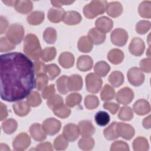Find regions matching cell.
<instances>
[{"mask_svg":"<svg viewBox=\"0 0 151 151\" xmlns=\"http://www.w3.org/2000/svg\"><path fill=\"white\" fill-rule=\"evenodd\" d=\"M1 98L8 102L24 99L35 86L34 65L27 55L12 52L0 56Z\"/></svg>","mask_w":151,"mask_h":151,"instance_id":"obj_1","label":"cell"},{"mask_svg":"<svg viewBox=\"0 0 151 151\" xmlns=\"http://www.w3.org/2000/svg\"><path fill=\"white\" fill-rule=\"evenodd\" d=\"M23 51L26 55L35 61L41 57L42 50L37 37L32 34H28L24 40Z\"/></svg>","mask_w":151,"mask_h":151,"instance_id":"obj_2","label":"cell"},{"mask_svg":"<svg viewBox=\"0 0 151 151\" xmlns=\"http://www.w3.org/2000/svg\"><path fill=\"white\" fill-rule=\"evenodd\" d=\"M106 1H92L83 8V14L88 19H93L106 11Z\"/></svg>","mask_w":151,"mask_h":151,"instance_id":"obj_3","label":"cell"},{"mask_svg":"<svg viewBox=\"0 0 151 151\" xmlns=\"http://www.w3.org/2000/svg\"><path fill=\"white\" fill-rule=\"evenodd\" d=\"M24 36V28L22 25L18 24L11 25L8 28L6 37L14 45L21 42Z\"/></svg>","mask_w":151,"mask_h":151,"instance_id":"obj_4","label":"cell"},{"mask_svg":"<svg viewBox=\"0 0 151 151\" xmlns=\"http://www.w3.org/2000/svg\"><path fill=\"white\" fill-rule=\"evenodd\" d=\"M101 78L94 73H89L86 77V84L87 91L91 93H98L102 86Z\"/></svg>","mask_w":151,"mask_h":151,"instance_id":"obj_5","label":"cell"},{"mask_svg":"<svg viewBox=\"0 0 151 151\" xmlns=\"http://www.w3.org/2000/svg\"><path fill=\"white\" fill-rule=\"evenodd\" d=\"M112 43L119 47L124 46L128 40L127 32L122 28H116L113 30L110 35Z\"/></svg>","mask_w":151,"mask_h":151,"instance_id":"obj_6","label":"cell"},{"mask_svg":"<svg viewBox=\"0 0 151 151\" xmlns=\"http://www.w3.org/2000/svg\"><path fill=\"white\" fill-rule=\"evenodd\" d=\"M129 81L134 86H140L145 80V76L142 71L137 67H132L127 73Z\"/></svg>","mask_w":151,"mask_h":151,"instance_id":"obj_7","label":"cell"},{"mask_svg":"<svg viewBox=\"0 0 151 151\" xmlns=\"http://www.w3.org/2000/svg\"><path fill=\"white\" fill-rule=\"evenodd\" d=\"M31 143V139L28 134L21 133L17 136L12 143L13 148L15 150H24L28 148Z\"/></svg>","mask_w":151,"mask_h":151,"instance_id":"obj_8","label":"cell"},{"mask_svg":"<svg viewBox=\"0 0 151 151\" xmlns=\"http://www.w3.org/2000/svg\"><path fill=\"white\" fill-rule=\"evenodd\" d=\"M42 127L47 134L52 136L57 133L61 129V122L54 118H48L42 123Z\"/></svg>","mask_w":151,"mask_h":151,"instance_id":"obj_9","label":"cell"},{"mask_svg":"<svg viewBox=\"0 0 151 151\" xmlns=\"http://www.w3.org/2000/svg\"><path fill=\"white\" fill-rule=\"evenodd\" d=\"M134 97L133 90L127 87L120 89L116 94V101L122 104L127 105L132 102Z\"/></svg>","mask_w":151,"mask_h":151,"instance_id":"obj_10","label":"cell"},{"mask_svg":"<svg viewBox=\"0 0 151 151\" xmlns=\"http://www.w3.org/2000/svg\"><path fill=\"white\" fill-rule=\"evenodd\" d=\"M116 131L119 135L126 140L131 139L134 135V129L130 124L124 123H117Z\"/></svg>","mask_w":151,"mask_h":151,"instance_id":"obj_11","label":"cell"},{"mask_svg":"<svg viewBox=\"0 0 151 151\" xmlns=\"http://www.w3.org/2000/svg\"><path fill=\"white\" fill-rule=\"evenodd\" d=\"M63 135L67 141L74 142L80 135L78 126L73 123L66 124L64 127Z\"/></svg>","mask_w":151,"mask_h":151,"instance_id":"obj_12","label":"cell"},{"mask_svg":"<svg viewBox=\"0 0 151 151\" xmlns=\"http://www.w3.org/2000/svg\"><path fill=\"white\" fill-rule=\"evenodd\" d=\"M144 41L139 38H134L132 40L129 47L130 52L135 56H140L143 54L145 50Z\"/></svg>","mask_w":151,"mask_h":151,"instance_id":"obj_13","label":"cell"},{"mask_svg":"<svg viewBox=\"0 0 151 151\" xmlns=\"http://www.w3.org/2000/svg\"><path fill=\"white\" fill-rule=\"evenodd\" d=\"M95 25L98 30L106 34L111 30L113 27V22L110 18L104 16L97 19Z\"/></svg>","mask_w":151,"mask_h":151,"instance_id":"obj_14","label":"cell"},{"mask_svg":"<svg viewBox=\"0 0 151 151\" xmlns=\"http://www.w3.org/2000/svg\"><path fill=\"white\" fill-rule=\"evenodd\" d=\"M29 132L32 139L36 141L41 142L46 139L47 133L42 126L39 123L32 124L29 128Z\"/></svg>","mask_w":151,"mask_h":151,"instance_id":"obj_15","label":"cell"},{"mask_svg":"<svg viewBox=\"0 0 151 151\" xmlns=\"http://www.w3.org/2000/svg\"><path fill=\"white\" fill-rule=\"evenodd\" d=\"M80 134L82 137H91L95 132V128L88 120H82L78 123Z\"/></svg>","mask_w":151,"mask_h":151,"instance_id":"obj_16","label":"cell"},{"mask_svg":"<svg viewBox=\"0 0 151 151\" xmlns=\"http://www.w3.org/2000/svg\"><path fill=\"white\" fill-rule=\"evenodd\" d=\"M133 110L139 116L145 115L150 111V104L145 99L138 100L133 105Z\"/></svg>","mask_w":151,"mask_h":151,"instance_id":"obj_17","label":"cell"},{"mask_svg":"<svg viewBox=\"0 0 151 151\" xmlns=\"http://www.w3.org/2000/svg\"><path fill=\"white\" fill-rule=\"evenodd\" d=\"M87 37L94 45H100L106 40V34L98 30L96 28H91L88 31Z\"/></svg>","mask_w":151,"mask_h":151,"instance_id":"obj_18","label":"cell"},{"mask_svg":"<svg viewBox=\"0 0 151 151\" xmlns=\"http://www.w3.org/2000/svg\"><path fill=\"white\" fill-rule=\"evenodd\" d=\"M81 15L77 11H69L65 12L63 21L68 25H74L79 24L81 21Z\"/></svg>","mask_w":151,"mask_h":151,"instance_id":"obj_19","label":"cell"},{"mask_svg":"<svg viewBox=\"0 0 151 151\" xmlns=\"http://www.w3.org/2000/svg\"><path fill=\"white\" fill-rule=\"evenodd\" d=\"M65 12L60 8H50L48 12V19L53 23H58L61 21L64 17Z\"/></svg>","mask_w":151,"mask_h":151,"instance_id":"obj_20","label":"cell"},{"mask_svg":"<svg viewBox=\"0 0 151 151\" xmlns=\"http://www.w3.org/2000/svg\"><path fill=\"white\" fill-rule=\"evenodd\" d=\"M106 11L107 14L111 17L116 18L122 14L123 12V6L119 2H111L107 4Z\"/></svg>","mask_w":151,"mask_h":151,"instance_id":"obj_21","label":"cell"},{"mask_svg":"<svg viewBox=\"0 0 151 151\" xmlns=\"http://www.w3.org/2000/svg\"><path fill=\"white\" fill-rule=\"evenodd\" d=\"M83 87V80L80 76L78 74H73L68 77V88L71 91H79Z\"/></svg>","mask_w":151,"mask_h":151,"instance_id":"obj_22","label":"cell"},{"mask_svg":"<svg viewBox=\"0 0 151 151\" xmlns=\"http://www.w3.org/2000/svg\"><path fill=\"white\" fill-rule=\"evenodd\" d=\"M93 65L92 58L88 55H81L77 61V68L81 71H87L91 69Z\"/></svg>","mask_w":151,"mask_h":151,"instance_id":"obj_23","label":"cell"},{"mask_svg":"<svg viewBox=\"0 0 151 151\" xmlns=\"http://www.w3.org/2000/svg\"><path fill=\"white\" fill-rule=\"evenodd\" d=\"M15 113L19 116L23 117L27 116L30 111L29 105L27 101H18L12 105Z\"/></svg>","mask_w":151,"mask_h":151,"instance_id":"obj_24","label":"cell"},{"mask_svg":"<svg viewBox=\"0 0 151 151\" xmlns=\"http://www.w3.org/2000/svg\"><path fill=\"white\" fill-rule=\"evenodd\" d=\"M58 61L63 68H69L72 67L74 64V57L71 52H64L60 54Z\"/></svg>","mask_w":151,"mask_h":151,"instance_id":"obj_25","label":"cell"},{"mask_svg":"<svg viewBox=\"0 0 151 151\" xmlns=\"http://www.w3.org/2000/svg\"><path fill=\"white\" fill-rule=\"evenodd\" d=\"M107 59L113 64H119L124 59V53L119 49H112L107 54Z\"/></svg>","mask_w":151,"mask_h":151,"instance_id":"obj_26","label":"cell"},{"mask_svg":"<svg viewBox=\"0 0 151 151\" xmlns=\"http://www.w3.org/2000/svg\"><path fill=\"white\" fill-rule=\"evenodd\" d=\"M15 10L19 13L27 14L31 11L33 5L31 1H15L14 5Z\"/></svg>","mask_w":151,"mask_h":151,"instance_id":"obj_27","label":"cell"},{"mask_svg":"<svg viewBox=\"0 0 151 151\" xmlns=\"http://www.w3.org/2000/svg\"><path fill=\"white\" fill-rule=\"evenodd\" d=\"M93 44L87 36H83L78 40L77 47L80 51L87 53L90 52L93 49Z\"/></svg>","mask_w":151,"mask_h":151,"instance_id":"obj_28","label":"cell"},{"mask_svg":"<svg viewBox=\"0 0 151 151\" xmlns=\"http://www.w3.org/2000/svg\"><path fill=\"white\" fill-rule=\"evenodd\" d=\"M108 80L113 87L117 88L120 87L123 83L124 76L120 71H114L110 74Z\"/></svg>","mask_w":151,"mask_h":151,"instance_id":"obj_29","label":"cell"},{"mask_svg":"<svg viewBox=\"0 0 151 151\" xmlns=\"http://www.w3.org/2000/svg\"><path fill=\"white\" fill-rule=\"evenodd\" d=\"M44 13L42 11H35L27 17L28 22L32 25H37L42 23L44 19Z\"/></svg>","mask_w":151,"mask_h":151,"instance_id":"obj_30","label":"cell"},{"mask_svg":"<svg viewBox=\"0 0 151 151\" xmlns=\"http://www.w3.org/2000/svg\"><path fill=\"white\" fill-rule=\"evenodd\" d=\"M110 70V65L105 61H100L94 65V71L97 76L99 77H105Z\"/></svg>","mask_w":151,"mask_h":151,"instance_id":"obj_31","label":"cell"},{"mask_svg":"<svg viewBox=\"0 0 151 151\" xmlns=\"http://www.w3.org/2000/svg\"><path fill=\"white\" fill-rule=\"evenodd\" d=\"M138 12L142 18H150L151 17V2L150 1L142 2L139 6Z\"/></svg>","mask_w":151,"mask_h":151,"instance_id":"obj_32","label":"cell"},{"mask_svg":"<svg viewBox=\"0 0 151 151\" xmlns=\"http://www.w3.org/2000/svg\"><path fill=\"white\" fill-rule=\"evenodd\" d=\"M116 124L117 122H114L103 130L104 136L107 140H113L119 137L116 131Z\"/></svg>","mask_w":151,"mask_h":151,"instance_id":"obj_33","label":"cell"},{"mask_svg":"<svg viewBox=\"0 0 151 151\" xmlns=\"http://www.w3.org/2000/svg\"><path fill=\"white\" fill-rule=\"evenodd\" d=\"M17 126L18 124L17 121L13 119H7L2 124V129L3 131L8 134L13 133L17 130Z\"/></svg>","mask_w":151,"mask_h":151,"instance_id":"obj_34","label":"cell"},{"mask_svg":"<svg viewBox=\"0 0 151 151\" xmlns=\"http://www.w3.org/2000/svg\"><path fill=\"white\" fill-rule=\"evenodd\" d=\"M47 104L50 109L54 110L64 104V102L63 98L60 96L54 94L48 99Z\"/></svg>","mask_w":151,"mask_h":151,"instance_id":"obj_35","label":"cell"},{"mask_svg":"<svg viewBox=\"0 0 151 151\" xmlns=\"http://www.w3.org/2000/svg\"><path fill=\"white\" fill-rule=\"evenodd\" d=\"M133 149L135 151H144L149 149L147 140L143 137H138L133 142Z\"/></svg>","mask_w":151,"mask_h":151,"instance_id":"obj_36","label":"cell"},{"mask_svg":"<svg viewBox=\"0 0 151 151\" xmlns=\"http://www.w3.org/2000/svg\"><path fill=\"white\" fill-rule=\"evenodd\" d=\"M100 96L103 101L111 100L115 96L114 89L110 85L106 84L101 90Z\"/></svg>","mask_w":151,"mask_h":151,"instance_id":"obj_37","label":"cell"},{"mask_svg":"<svg viewBox=\"0 0 151 151\" xmlns=\"http://www.w3.org/2000/svg\"><path fill=\"white\" fill-rule=\"evenodd\" d=\"M57 31L51 27H48L45 29L43 33V38L44 41L48 44H54L57 40Z\"/></svg>","mask_w":151,"mask_h":151,"instance_id":"obj_38","label":"cell"},{"mask_svg":"<svg viewBox=\"0 0 151 151\" xmlns=\"http://www.w3.org/2000/svg\"><path fill=\"white\" fill-rule=\"evenodd\" d=\"M94 119L96 123L100 126H106L110 122L109 114L104 111H99L96 113Z\"/></svg>","mask_w":151,"mask_h":151,"instance_id":"obj_39","label":"cell"},{"mask_svg":"<svg viewBox=\"0 0 151 151\" xmlns=\"http://www.w3.org/2000/svg\"><path fill=\"white\" fill-rule=\"evenodd\" d=\"M68 76H62L56 81L57 90L62 94H65L69 91L68 88Z\"/></svg>","mask_w":151,"mask_h":151,"instance_id":"obj_40","label":"cell"},{"mask_svg":"<svg viewBox=\"0 0 151 151\" xmlns=\"http://www.w3.org/2000/svg\"><path fill=\"white\" fill-rule=\"evenodd\" d=\"M56 54V49L54 47H47L42 51L41 58L42 61L45 62H49L54 59Z\"/></svg>","mask_w":151,"mask_h":151,"instance_id":"obj_41","label":"cell"},{"mask_svg":"<svg viewBox=\"0 0 151 151\" xmlns=\"http://www.w3.org/2000/svg\"><path fill=\"white\" fill-rule=\"evenodd\" d=\"M60 68L55 64L47 65L45 67V73L50 80H53L60 74Z\"/></svg>","mask_w":151,"mask_h":151,"instance_id":"obj_42","label":"cell"},{"mask_svg":"<svg viewBox=\"0 0 151 151\" xmlns=\"http://www.w3.org/2000/svg\"><path fill=\"white\" fill-rule=\"evenodd\" d=\"M78 147L84 150H91L94 146V140L90 137H83L79 140Z\"/></svg>","mask_w":151,"mask_h":151,"instance_id":"obj_43","label":"cell"},{"mask_svg":"<svg viewBox=\"0 0 151 151\" xmlns=\"http://www.w3.org/2000/svg\"><path fill=\"white\" fill-rule=\"evenodd\" d=\"M81 96L76 93H73L69 94L65 99V103L68 107H73L76 106L78 105L81 101Z\"/></svg>","mask_w":151,"mask_h":151,"instance_id":"obj_44","label":"cell"},{"mask_svg":"<svg viewBox=\"0 0 151 151\" xmlns=\"http://www.w3.org/2000/svg\"><path fill=\"white\" fill-rule=\"evenodd\" d=\"M133 112L132 109L128 106L122 107L118 114L119 119L123 121H129L133 119Z\"/></svg>","mask_w":151,"mask_h":151,"instance_id":"obj_45","label":"cell"},{"mask_svg":"<svg viewBox=\"0 0 151 151\" xmlns=\"http://www.w3.org/2000/svg\"><path fill=\"white\" fill-rule=\"evenodd\" d=\"M99 103L98 97L94 95H88L84 99V106L89 110L96 109L99 106Z\"/></svg>","mask_w":151,"mask_h":151,"instance_id":"obj_46","label":"cell"},{"mask_svg":"<svg viewBox=\"0 0 151 151\" xmlns=\"http://www.w3.org/2000/svg\"><path fill=\"white\" fill-rule=\"evenodd\" d=\"M48 77L45 73L40 74L37 76L35 79V85L39 91H42L47 86L48 83Z\"/></svg>","mask_w":151,"mask_h":151,"instance_id":"obj_47","label":"cell"},{"mask_svg":"<svg viewBox=\"0 0 151 151\" xmlns=\"http://www.w3.org/2000/svg\"><path fill=\"white\" fill-rule=\"evenodd\" d=\"M27 102L32 107L38 106L41 103V99L40 94L36 91H32L27 97Z\"/></svg>","mask_w":151,"mask_h":151,"instance_id":"obj_48","label":"cell"},{"mask_svg":"<svg viewBox=\"0 0 151 151\" xmlns=\"http://www.w3.org/2000/svg\"><path fill=\"white\" fill-rule=\"evenodd\" d=\"M68 145V141L63 136V134H60L57 136L54 141V146L55 150H63L67 149Z\"/></svg>","mask_w":151,"mask_h":151,"instance_id":"obj_49","label":"cell"},{"mask_svg":"<svg viewBox=\"0 0 151 151\" xmlns=\"http://www.w3.org/2000/svg\"><path fill=\"white\" fill-rule=\"evenodd\" d=\"M150 28V22L148 21L142 20L138 22L136 25V31L139 34H146Z\"/></svg>","mask_w":151,"mask_h":151,"instance_id":"obj_50","label":"cell"},{"mask_svg":"<svg viewBox=\"0 0 151 151\" xmlns=\"http://www.w3.org/2000/svg\"><path fill=\"white\" fill-rule=\"evenodd\" d=\"M53 111L55 116L62 119L68 117L71 114V110L64 104H63L60 107L54 110Z\"/></svg>","mask_w":151,"mask_h":151,"instance_id":"obj_51","label":"cell"},{"mask_svg":"<svg viewBox=\"0 0 151 151\" xmlns=\"http://www.w3.org/2000/svg\"><path fill=\"white\" fill-rule=\"evenodd\" d=\"M15 46L14 44L11 42L6 37H2L0 40V51L1 52H6L12 50L15 48Z\"/></svg>","mask_w":151,"mask_h":151,"instance_id":"obj_52","label":"cell"},{"mask_svg":"<svg viewBox=\"0 0 151 151\" xmlns=\"http://www.w3.org/2000/svg\"><path fill=\"white\" fill-rule=\"evenodd\" d=\"M110 150L116 151V150H129V147L128 145L122 140H117L111 144Z\"/></svg>","mask_w":151,"mask_h":151,"instance_id":"obj_53","label":"cell"},{"mask_svg":"<svg viewBox=\"0 0 151 151\" xmlns=\"http://www.w3.org/2000/svg\"><path fill=\"white\" fill-rule=\"evenodd\" d=\"M55 90L54 84H50L44 88L42 91V97L44 99H48L55 94Z\"/></svg>","mask_w":151,"mask_h":151,"instance_id":"obj_54","label":"cell"},{"mask_svg":"<svg viewBox=\"0 0 151 151\" xmlns=\"http://www.w3.org/2000/svg\"><path fill=\"white\" fill-rule=\"evenodd\" d=\"M103 107L109 110L112 114H115L119 109V104L113 102H106L103 104Z\"/></svg>","mask_w":151,"mask_h":151,"instance_id":"obj_55","label":"cell"},{"mask_svg":"<svg viewBox=\"0 0 151 151\" xmlns=\"http://www.w3.org/2000/svg\"><path fill=\"white\" fill-rule=\"evenodd\" d=\"M140 70L145 73H150L151 70V63L150 58H145L140 62Z\"/></svg>","mask_w":151,"mask_h":151,"instance_id":"obj_56","label":"cell"},{"mask_svg":"<svg viewBox=\"0 0 151 151\" xmlns=\"http://www.w3.org/2000/svg\"><path fill=\"white\" fill-rule=\"evenodd\" d=\"M34 65L35 74L37 76L40 74L45 73V67L46 65L44 63H42L40 60H36L35 61Z\"/></svg>","mask_w":151,"mask_h":151,"instance_id":"obj_57","label":"cell"},{"mask_svg":"<svg viewBox=\"0 0 151 151\" xmlns=\"http://www.w3.org/2000/svg\"><path fill=\"white\" fill-rule=\"evenodd\" d=\"M52 145L50 142H44L36 146L37 150H52Z\"/></svg>","mask_w":151,"mask_h":151,"instance_id":"obj_58","label":"cell"},{"mask_svg":"<svg viewBox=\"0 0 151 151\" xmlns=\"http://www.w3.org/2000/svg\"><path fill=\"white\" fill-rule=\"evenodd\" d=\"M74 1H51V4L55 6V8H60L63 5H68L73 3H74Z\"/></svg>","mask_w":151,"mask_h":151,"instance_id":"obj_59","label":"cell"},{"mask_svg":"<svg viewBox=\"0 0 151 151\" xmlns=\"http://www.w3.org/2000/svg\"><path fill=\"white\" fill-rule=\"evenodd\" d=\"M8 21L6 20V19L5 18H4V17L1 16L0 17V27H1V31H0V34H4L7 27H8Z\"/></svg>","mask_w":151,"mask_h":151,"instance_id":"obj_60","label":"cell"},{"mask_svg":"<svg viewBox=\"0 0 151 151\" xmlns=\"http://www.w3.org/2000/svg\"><path fill=\"white\" fill-rule=\"evenodd\" d=\"M0 120L2 121L5 120L8 116V111L6 106L4 103H1V111H0Z\"/></svg>","mask_w":151,"mask_h":151,"instance_id":"obj_61","label":"cell"},{"mask_svg":"<svg viewBox=\"0 0 151 151\" xmlns=\"http://www.w3.org/2000/svg\"><path fill=\"white\" fill-rule=\"evenodd\" d=\"M150 116H149L148 117L144 119L143 121V126L146 129H150Z\"/></svg>","mask_w":151,"mask_h":151,"instance_id":"obj_62","label":"cell"},{"mask_svg":"<svg viewBox=\"0 0 151 151\" xmlns=\"http://www.w3.org/2000/svg\"><path fill=\"white\" fill-rule=\"evenodd\" d=\"M2 2L8 6H14L15 1H2Z\"/></svg>","mask_w":151,"mask_h":151,"instance_id":"obj_63","label":"cell"}]
</instances>
